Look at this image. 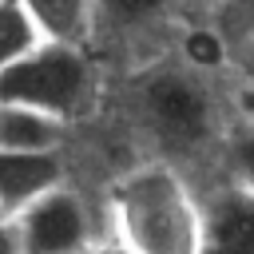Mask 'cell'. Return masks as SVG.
<instances>
[{"instance_id":"obj_1","label":"cell","mask_w":254,"mask_h":254,"mask_svg":"<svg viewBox=\"0 0 254 254\" xmlns=\"http://www.w3.org/2000/svg\"><path fill=\"white\" fill-rule=\"evenodd\" d=\"M127 103L135 127L175 167H183V159H194L202 151L214 155L218 135L226 127V99L214 91L210 71L194 67L179 52L167 60L139 64L127 87Z\"/></svg>"},{"instance_id":"obj_2","label":"cell","mask_w":254,"mask_h":254,"mask_svg":"<svg viewBox=\"0 0 254 254\" xmlns=\"http://www.w3.org/2000/svg\"><path fill=\"white\" fill-rule=\"evenodd\" d=\"M107 222L139 254H198L202 202L198 187L171 159H143L107 187Z\"/></svg>"},{"instance_id":"obj_3","label":"cell","mask_w":254,"mask_h":254,"mask_svg":"<svg viewBox=\"0 0 254 254\" xmlns=\"http://www.w3.org/2000/svg\"><path fill=\"white\" fill-rule=\"evenodd\" d=\"M0 99H16L75 127L99 107V67L87 56V44L40 40L28 56L0 71Z\"/></svg>"},{"instance_id":"obj_4","label":"cell","mask_w":254,"mask_h":254,"mask_svg":"<svg viewBox=\"0 0 254 254\" xmlns=\"http://www.w3.org/2000/svg\"><path fill=\"white\" fill-rule=\"evenodd\" d=\"M20 254H87L99 238L95 210L83 190H75L67 179L36 194L28 206L12 214Z\"/></svg>"},{"instance_id":"obj_5","label":"cell","mask_w":254,"mask_h":254,"mask_svg":"<svg viewBox=\"0 0 254 254\" xmlns=\"http://www.w3.org/2000/svg\"><path fill=\"white\" fill-rule=\"evenodd\" d=\"M198 202H202L198 254H254V187L250 183L218 175L198 190Z\"/></svg>"},{"instance_id":"obj_6","label":"cell","mask_w":254,"mask_h":254,"mask_svg":"<svg viewBox=\"0 0 254 254\" xmlns=\"http://www.w3.org/2000/svg\"><path fill=\"white\" fill-rule=\"evenodd\" d=\"M67 179L64 147L56 151H0V210L16 214L36 194Z\"/></svg>"},{"instance_id":"obj_7","label":"cell","mask_w":254,"mask_h":254,"mask_svg":"<svg viewBox=\"0 0 254 254\" xmlns=\"http://www.w3.org/2000/svg\"><path fill=\"white\" fill-rule=\"evenodd\" d=\"M67 123L24 107L16 99H0V151H56L67 143Z\"/></svg>"},{"instance_id":"obj_8","label":"cell","mask_w":254,"mask_h":254,"mask_svg":"<svg viewBox=\"0 0 254 254\" xmlns=\"http://www.w3.org/2000/svg\"><path fill=\"white\" fill-rule=\"evenodd\" d=\"M44 40L91 44L95 36V0H20Z\"/></svg>"},{"instance_id":"obj_9","label":"cell","mask_w":254,"mask_h":254,"mask_svg":"<svg viewBox=\"0 0 254 254\" xmlns=\"http://www.w3.org/2000/svg\"><path fill=\"white\" fill-rule=\"evenodd\" d=\"M175 12V0H95V32L111 28L123 40H143L159 32Z\"/></svg>"},{"instance_id":"obj_10","label":"cell","mask_w":254,"mask_h":254,"mask_svg":"<svg viewBox=\"0 0 254 254\" xmlns=\"http://www.w3.org/2000/svg\"><path fill=\"white\" fill-rule=\"evenodd\" d=\"M214 155H218V163H222V175L254 187V123H250V119L226 115V127H222V135H218Z\"/></svg>"},{"instance_id":"obj_11","label":"cell","mask_w":254,"mask_h":254,"mask_svg":"<svg viewBox=\"0 0 254 254\" xmlns=\"http://www.w3.org/2000/svg\"><path fill=\"white\" fill-rule=\"evenodd\" d=\"M40 28L32 24V16L24 12L20 0H0V71L12 67L20 56H28L40 44Z\"/></svg>"},{"instance_id":"obj_12","label":"cell","mask_w":254,"mask_h":254,"mask_svg":"<svg viewBox=\"0 0 254 254\" xmlns=\"http://www.w3.org/2000/svg\"><path fill=\"white\" fill-rule=\"evenodd\" d=\"M226 48V67L234 71V83L254 79V12L238 16V32H218Z\"/></svg>"},{"instance_id":"obj_13","label":"cell","mask_w":254,"mask_h":254,"mask_svg":"<svg viewBox=\"0 0 254 254\" xmlns=\"http://www.w3.org/2000/svg\"><path fill=\"white\" fill-rule=\"evenodd\" d=\"M222 99H226V115L254 123V79H250V83H230V91H226Z\"/></svg>"},{"instance_id":"obj_14","label":"cell","mask_w":254,"mask_h":254,"mask_svg":"<svg viewBox=\"0 0 254 254\" xmlns=\"http://www.w3.org/2000/svg\"><path fill=\"white\" fill-rule=\"evenodd\" d=\"M87 254H139V250H135V246H127L119 234H111V230H107V234H99V238L91 242V250H87Z\"/></svg>"},{"instance_id":"obj_15","label":"cell","mask_w":254,"mask_h":254,"mask_svg":"<svg viewBox=\"0 0 254 254\" xmlns=\"http://www.w3.org/2000/svg\"><path fill=\"white\" fill-rule=\"evenodd\" d=\"M0 254H20L16 222H12V214H4V210H0Z\"/></svg>"}]
</instances>
